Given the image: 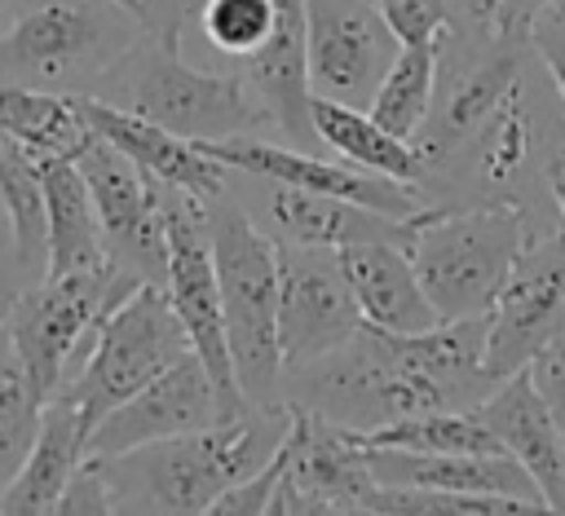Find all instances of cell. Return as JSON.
Instances as JSON below:
<instances>
[{
  "instance_id": "obj_1",
  "label": "cell",
  "mask_w": 565,
  "mask_h": 516,
  "mask_svg": "<svg viewBox=\"0 0 565 516\" xmlns=\"http://www.w3.org/2000/svg\"><path fill=\"white\" fill-rule=\"evenodd\" d=\"M490 393L486 318H455L411 335L362 326L318 362L287 370L282 384L287 406L358 437L428 410H477Z\"/></svg>"
},
{
  "instance_id": "obj_2",
  "label": "cell",
  "mask_w": 565,
  "mask_h": 516,
  "mask_svg": "<svg viewBox=\"0 0 565 516\" xmlns=\"http://www.w3.org/2000/svg\"><path fill=\"white\" fill-rule=\"evenodd\" d=\"M291 406H252L199 432L159 437L119 454H93L110 512H212L234 485L252 481L287 441Z\"/></svg>"
},
{
  "instance_id": "obj_3",
  "label": "cell",
  "mask_w": 565,
  "mask_h": 516,
  "mask_svg": "<svg viewBox=\"0 0 565 516\" xmlns=\"http://www.w3.org/2000/svg\"><path fill=\"white\" fill-rule=\"evenodd\" d=\"M132 115H146L190 141H225V137H265L278 132L269 106L256 88L234 71H199L181 57V44L159 35H141L88 93Z\"/></svg>"
},
{
  "instance_id": "obj_4",
  "label": "cell",
  "mask_w": 565,
  "mask_h": 516,
  "mask_svg": "<svg viewBox=\"0 0 565 516\" xmlns=\"http://www.w3.org/2000/svg\"><path fill=\"white\" fill-rule=\"evenodd\" d=\"M207 229H212V256H216V282H221V309H225V335L238 388L256 406H287V362L278 340V243L252 221L243 198L230 190L207 198Z\"/></svg>"
},
{
  "instance_id": "obj_5",
  "label": "cell",
  "mask_w": 565,
  "mask_h": 516,
  "mask_svg": "<svg viewBox=\"0 0 565 516\" xmlns=\"http://www.w3.org/2000/svg\"><path fill=\"white\" fill-rule=\"evenodd\" d=\"M534 238L525 203L424 207L411 229V260L441 322L486 318Z\"/></svg>"
},
{
  "instance_id": "obj_6",
  "label": "cell",
  "mask_w": 565,
  "mask_h": 516,
  "mask_svg": "<svg viewBox=\"0 0 565 516\" xmlns=\"http://www.w3.org/2000/svg\"><path fill=\"white\" fill-rule=\"evenodd\" d=\"M141 35L115 0H26L0 31V84L88 97Z\"/></svg>"
},
{
  "instance_id": "obj_7",
  "label": "cell",
  "mask_w": 565,
  "mask_h": 516,
  "mask_svg": "<svg viewBox=\"0 0 565 516\" xmlns=\"http://www.w3.org/2000/svg\"><path fill=\"white\" fill-rule=\"evenodd\" d=\"M190 348H194L190 331L168 287L146 282L102 318V326L88 335V344L79 348L75 366L66 370L53 397H66L71 406H79L88 428H97L119 401H128L172 362H181Z\"/></svg>"
},
{
  "instance_id": "obj_8",
  "label": "cell",
  "mask_w": 565,
  "mask_h": 516,
  "mask_svg": "<svg viewBox=\"0 0 565 516\" xmlns=\"http://www.w3.org/2000/svg\"><path fill=\"white\" fill-rule=\"evenodd\" d=\"M137 287H146V282H137L115 260H106L97 269L40 273L31 287H22L9 300L4 322L13 331V344H18L26 375L44 401L62 388L66 370L75 366L79 348L102 326V318L119 300H128Z\"/></svg>"
},
{
  "instance_id": "obj_9",
  "label": "cell",
  "mask_w": 565,
  "mask_h": 516,
  "mask_svg": "<svg viewBox=\"0 0 565 516\" xmlns=\"http://www.w3.org/2000/svg\"><path fill=\"white\" fill-rule=\"evenodd\" d=\"M163 225H168V295L190 331L194 353L212 370L221 388L225 419L247 415L256 401L238 388L234 357H230V335H225V309H221V282H216V256H212V229H207V198L181 185H163Z\"/></svg>"
},
{
  "instance_id": "obj_10",
  "label": "cell",
  "mask_w": 565,
  "mask_h": 516,
  "mask_svg": "<svg viewBox=\"0 0 565 516\" xmlns=\"http://www.w3.org/2000/svg\"><path fill=\"white\" fill-rule=\"evenodd\" d=\"M269 512H375L380 481L358 432L291 406V432L274 454Z\"/></svg>"
},
{
  "instance_id": "obj_11",
  "label": "cell",
  "mask_w": 565,
  "mask_h": 516,
  "mask_svg": "<svg viewBox=\"0 0 565 516\" xmlns=\"http://www.w3.org/2000/svg\"><path fill=\"white\" fill-rule=\"evenodd\" d=\"M75 163L93 190L110 260L137 282L163 287L168 282V225H163L159 176H150L132 154H124L102 132L75 154Z\"/></svg>"
},
{
  "instance_id": "obj_12",
  "label": "cell",
  "mask_w": 565,
  "mask_h": 516,
  "mask_svg": "<svg viewBox=\"0 0 565 516\" xmlns=\"http://www.w3.org/2000/svg\"><path fill=\"white\" fill-rule=\"evenodd\" d=\"M565 331V234L534 229L508 287L486 313V370L494 384L525 370Z\"/></svg>"
},
{
  "instance_id": "obj_13",
  "label": "cell",
  "mask_w": 565,
  "mask_h": 516,
  "mask_svg": "<svg viewBox=\"0 0 565 516\" xmlns=\"http://www.w3.org/2000/svg\"><path fill=\"white\" fill-rule=\"evenodd\" d=\"M278 340L287 370L318 362L322 353L353 340L366 318L349 287V273L340 265V247H313V243H278Z\"/></svg>"
},
{
  "instance_id": "obj_14",
  "label": "cell",
  "mask_w": 565,
  "mask_h": 516,
  "mask_svg": "<svg viewBox=\"0 0 565 516\" xmlns=\"http://www.w3.org/2000/svg\"><path fill=\"white\" fill-rule=\"evenodd\" d=\"M309 4V88L313 97L371 106L402 35L380 0H305Z\"/></svg>"
},
{
  "instance_id": "obj_15",
  "label": "cell",
  "mask_w": 565,
  "mask_h": 516,
  "mask_svg": "<svg viewBox=\"0 0 565 516\" xmlns=\"http://www.w3.org/2000/svg\"><path fill=\"white\" fill-rule=\"evenodd\" d=\"M212 159H221L225 168L234 172H252V176H269V181H282V185H296V190H313V194H335V198H353V203H366L375 212H388V216H419L428 203V194L411 181H393V176H380V172H366L358 163H335V159H322L313 150H300V146H278V141H265V137H225V141H199Z\"/></svg>"
},
{
  "instance_id": "obj_16",
  "label": "cell",
  "mask_w": 565,
  "mask_h": 516,
  "mask_svg": "<svg viewBox=\"0 0 565 516\" xmlns=\"http://www.w3.org/2000/svg\"><path fill=\"white\" fill-rule=\"evenodd\" d=\"M225 419L221 388L203 357L190 348L181 362H172L163 375H154L146 388H137L128 401H119L88 437V454H119L159 437L199 432Z\"/></svg>"
},
{
  "instance_id": "obj_17",
  "label": "cell",
  "mask_w": 565,
  "mask_h": 516,
  "mask_svg": "<svg viewBox=\"0 0 565 516\" xmlns=\"http://www.w3.org/2000/svg\"><path fill=\"white\" fill-rule=\"evenodd\" d=\"M238 176L247 190L243 207L274 243H313V247H349V243H366V238L411 243L415 216L402 221V216L375 212L353 198L296 190V185H282L269 176H252V172H238Z\"/></svg>"
},
{
  "instance_id": "obj_18",
  "label": "cell",
  "mask_w": 565,
  "mask_h": 516,
  "mask_svg": "<svg viewBox=\"0 0 565 516\" xmlns=\"http://www.w3.org/2000/svg\"><path fill=\"white\" fill-rule=\"evenodd\" d=\"M477 415L503 441V450L530 472L547 512H565V428L534 388L530 370H516L503 384H494Z\"/></svg>"
},
{
  "instance_id": "obj_19",
  "label": "cell",
  "mask_w": 565,
  "mask_h": 516,
  "mask_svg": "<svg viewBox=\"0 0 565 516\" xmlns=\"http://www.w3.org/2000/svg\"><path fill=\"white\" fill-rule=\"evenodd\" d=\"M340 265L349 273V287L362 304L366 326L411 335V331H428L441 322L437 304L428 300V291L419 282V269H415L406 243H393V238L349 243V247H340Z\"/></svg>"
},
{
  "instance_id": "obj_20",
  "label": "cell",
  "mask_w": 565,
  "mask_h": 516,
  "mask_svg": "<svg viewBox=\"0 0 565 516\" xmlns=\"http://www.w3.org/2000/svg\"><path fill=\"white\" fill-rule=\"evenodd\" d=\"M84 110L93 119V128L115 141L124 154H132L150 176H159L163 185H181V190H194L199 198H216L230 190V168L221 159H212L199 141L146 119V115H132L124 106H110L102 97H84Z\"/></svg>"
},
{
  "instance_id": "obj_21",
  "label": "cell",
  "mask_w": 565,
  "mask_h": 516,
  "mask_svg": "<svg viewBox=\"0 0 565 516\" xmlns=\"http://www.w3.org/2000/svg\"><path fill=\"white\" fill-rule=\"evenodd\" d=\"M366 463L380 485H428L459 494H503L534 507H547L530 472L512 454H433L402 445H366Z\"/></svg>"
},
{
  "instance_id": "obj_22",
  "label": "cell",
  "mask_w": 565,
  "mask_h": 516,
  "mask_svg": "<svg viewBox=\"0 0 565 516\" xmlns=\"http://www.w3.org/2000/svg\"><path fill=\"white\" fill-rule=\"evenodd\" d=\"M88 419L66 397H49L40 410V432L13 476V485L0 498V512L31 516V512H57L71 476L88 459Z\"/></svg>"
},
{
  "instance_id": "obj_23",
  "label": "cell",
  "mask_w": 565,
  "mask_h": 516,
  "mask_svg": "<svg viewBox=\"0 0 565 516\" xmlns=\"http://www.w3.org/2000/svg\"><path fill=\"white\" fill-rule=\"evenodd\" d=\"M44 203H49V269L44 273H71V269H97L110 260L106 229L93 203V190L75 159L66 154H35Z\"/></svg>"
},
{
  "instance_id": "obj_24",
  "label": "cell",
  "mask_w": 565,
  "mask_h": 516,
  "mask_svg": "<svg viewBox=\"0 0 565 516\" xmlns=\"http://www.w3.org/2000/svg\"><path fill=\"white\" fill-rule=\"evenodd\" d=\"M313 128L322 137L327 150H335L344 163H358L366 172L393 176V181H411L424 190V154L415 141L388 132L366 106H349V101H331V97H313Z\"/></svg>"
},
{
  "instance_id": "obj_25",
  "label": "cell",
  "mask_w": 565,
  "mask_h": 516,
  "mask_svg": "<svg viewBox=\"0 0 565 516\" xmlns=\"http://www.w3.org/2000/svg\"><path fill=\"white\" fill-rule=\"evenodd\" d=\"M0 132L26 146L31 154H66V159H75L97 137L84 97L22 88V84H0Z\"/></svg>"
},
{
  "instance_id": "obj_26",
  "label": "cell",
  "mask_w": 565,
  "mask_h": 516,
  "mask_svg": "<svg viewBox=\"0 0 565 516\" xmlns=\"http://www.w3.org/2000/svg\"><path fill=\"white\" fill-rule=\"evenodd\" d=\"M0 207L9 216L18 269L44 273L49 269V203H44L40 159L13 137H4V159H0Z\"/></svg>"
},
{
  "instance_id": "obj_27",
  "label": "cell",
  "mask_w": 565,
  "mask_h": 516,
  "mask_svg": "<svg viewBox=\"0 0 565 516\" xmlns=\"http://www.w3.org/2000/svg\"><path fill=\"white\" fill-rule=\"evenodd\" d=\"M437 71H441V44H406L402 40V53L393 57V66H388V75L375 88L366 110L388 132L415 141L419 128L428 123L433 101H437Z\"/></svg>"
},
{
  "instance_id": "obj_28",
  "label": "cell",
  "mask_w": 565,
  "mask_h": 516,
  "mask_svg": "<svg viewBox=\"0 0 565 516\" xmlns=\"http://www.w3.org/2000/svg\"><path fill=\"white\" fill-rule=\"evenodd\" d=\"M40 410H44V397L35 393V384L18 357L13 331L0 318V498L13 485L31 441L40 432Z\"/></svg>"
},
{
  "instance_id": "obj_29",
  "label": "cell",
  "mask_w": 565,
  "mask_h": 516,
  "mask_svg": "<svg viewBox=\"0 0 565 516\" xmlns=\"http://www.w3.org/2000/svg\"><path fill=\"white\" fill-rule=\"evenodd\" d=\"M362 445H402V450H433V454H508L503 441L486 428L477 410H428L397 419L388 428L362 432Z\"/></svg>"
},
{
  "instance_id": "obj_30",
  "label": "cell",
  "mask_w": 565,
  "mask_h": 516,
  "mask_svg": "<svg viewBox=\"0 0 565 516\" xmlns=\"http://www.w3.org/2000/svg\"><path fill=\"white\" fill-rule=\"evenodd\" d=\"M203 40L230 57V62H247L265 49V40L274 35L278 22V0H203L194 13Z\"/></svg>"
},
{
  "instance_id": "obj_31",
  "label": "cell",
  "mask_w": 565,
  "mask_h": 516,
  "mask_svg": "<svg viewBox=\"0 0 565 516\" xmlns=\"http://www.w3.org/2000/svg\"><path fill=\"white\" fill-rule=\"evenodd\" d=\"M525 40L534 49V62L547 71L552 93L565 115V0H547L543 9H534L525 22Z\"/></svg>"
},
{
  "instance_id": "obj_32",
  "label": "cell",
  "mask_w": 565,
  "mask_h": 516,
  "mask_svg": "<svg viewBox=\"0 0 565 516\" xmlns=\"http://www.w3.org/2000/svg\"><path fill=\"white\" fill-rule=\"evenodd\" d=\"M380 9L406 44H441L455 26L450 0H380Z\"/></svg>"
},
{
  "instance_id": "obj_33",
  "label": "cell",
  "mask_w": 565,
  "mask_h": 516,
  "mask_svg": "<svg viewBox=\"0 0 565 516\" xmlns=\"http://www.w3.org/2000/svg\"><path fill=\"white\" fill-rule=\"evenodd\" d=\"M115 4L128 9L146 26V35H159L168 44H181V31L199 13L203 0H115Z\"/></svg>"
},
{
  "instance_id": "obj_34",
  "label": "cell",
  "mask_w": 565,
  "mask_h": 516,
  "mask_svg": "<svg viewBox=\"0 0 565 516\" xmlns=\"http://www.w3.org/2000/svg\"><path fill=\"white\" fill-rule=\"evenodd\" d=\"M525 370H530L534 388L543 393V401L552 406V415H556L561 428H565V331H561L556 340H547L543 353H539Z\"/></svg>"
},
{
  "instance_id": "obj_35",
  "label": "cell",
  "mask_w": 565,
  "mask_h": 516,
  "mask_svg": "<svg viewBox=\"0 0 565 516\" xmlns=\"http://www.w3.org/2000/svg\"><path fill=\"white\" fill-rule=\"evenodd\" d=\"M57 512H110V490H106V481H102L93 454H88L84 467L71 476V485H66Z\"/></svg>"
},
{
  "instance_id": "obj_36",
  "label": "cell",
  "mask_w": 565,
  "mask_h": 516,
  "mask_svg": "<svg viewBox=\"0 0 565 516\" xmlns=\"http://www.w3.org/2000/svg\"><path fill=\"white\" fill-rule=\"evenodd\" d=\"M543 185H547V198L556 207V225L565 234V132L556 137L552 154H547V168H543Z\"/></svg>"
},
{
  "instance_id": "obj_37",
  "label": "cell",
  "mask_w": 565,
  "mask_h": 516,
  "mask_svg": "<svg viewBox=\"0 0 565 516\" xmlns=\"http://www.w3.org/2000/svg\"><path fill=\"white\" fill-rule=\"evenodd\" d=\"M547 0H481L486 18L499 22V26H525L534 9H543Z\"/></svg>"
},
{
  "instance_id": "obj_38",
  "label": "cell",
  "mask_w": 565,
  "mask_h": 516,
  "mask_svg": "<svg viewBox=\"0 0 565 516\" xmlns=\"http://www.w3.org/2000/svg\"><path fill=\"white\" fill-rule=\"evenodd\" d=\"M9 4H13V0H0V13H4V9H9Z\"/></svg>"
},
{
  "instance_id": "obj_39",
  "label": "cell",
  "mask_w": 565,
  "mask_h": 516,
  "mask_svg": "<svg viewBox=\"0 0 565 516\" xmlns=\"http://www.w3.org/2000/svg\"><path fill=\"white\" fill-rule=\"evenodd\" d=\"M0 159H4V137H0Z\"/></svg>"
}]
</instances>
